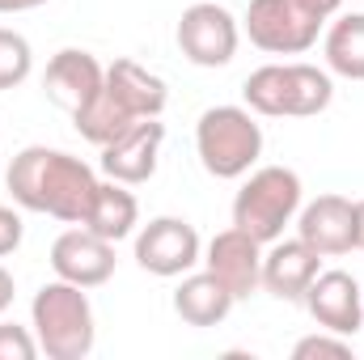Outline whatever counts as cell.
<instances>
[{
	"label": "cell",
	"instance_id": "16",
	"mask_svg": "<svg viewBox=\"0 0 364 360\" xmlns=\"http://www.w3.org/2000/svg\"><path fill=\"white\" fill-rule=\"evenodd\" d=\"M106 93L132 115V119H161L166 102H170V90L157 73L140 68L136 60H114L106 68Z\"/></svg>",
	"mask_w": 364,
	"mask_h": 360
},
{
	"label": "cell",
	"instance_id": "26",
	"mask_svg": "<svg viewBox=\"0 0 364 360\" xmlns=\"http://www.w3.org/2000/svg\"><path fill=\"white\" fill-rule=\"evenodd\" d=\"M13 297H17V284H13V275H9V271L0 268V314L13 305Z\"/></svg>",
	"mask_w": 364,
	"mask_h": 360
},
{
	"label": "cell",
	"instance_id": "27",
	"mask_svg": "<svg viewBox=\"0 0 364 360\" xmlns=\"http://www.w3.org/2000/svg\"><path fill=\"white\" fill-rule=\"evenodd\" d=\"M38 4H47V0H0V13H30Z\"/></svg>",
	"mask_w": 364,
	"mask_h": 360
},
{
	"label": "cell",
	"instance_id": "18",
	"mask_svg": "<svg viewBox=\"0 0 364 360\" xmlns=\"http://www.w3.org/2000/svg\"><path fill=\"white\" fill-rule=\"evenodd\" d=\"M136 225H140V203L127 191V182H97L90 212H85V229L106 238V242H123L136 233Z\"/></svg>",
	"mask_w": 364,
	"mask_h": 360
},
{
	"label": "cell",
	"instance_id": "15",
	"mask_svg": "<svg viewBox=\"0 0 364 360\" xmlns=\"http://www.w3.org/2000/svg\"><path fill=\"white\" fill-rule=\"evenodd\" d=\"M102 85H106V68L93 60L90 51H81V47L55 51L51 64H47V73H43L47 97H51L60 110H68V115H77L90 97H97Z\"/></svg>",
	"mask_w": 364,
	"mask_h": 360
},
{
	"label": "cell",
	"instance_id": "20",
	"mask_svg": "<svg viewBox=\"0 0 364 360\" xmlns=\"http://www.w3.org/2000/svg\"><path fill=\"white\" fill-rule=\"evenodd\" d=\"M73 123H77V132L90 140V144H97V149H106L110 140H119L132 123H140V119H132L110 93H106V85H102V93L97 97H90L77 115H73Z\"/></svg>",
	"mask_w": 364,
	"mask_h": 360
},
{
	"label": "cell",
	"instance_id": "7",
	"mask_svg": "<svg viewBox=\"0 0 364 360\" xmlns=\"http://www.w3.org/2000/svg\"><path fill=\"white\" fill-rule=\"evenodd\" d=\"M322 17L305 13L296 0H250L246 34L267 55H301L318 43Z\"/></svg>",
	"mask_w": 364,
	"mask_h": 360
},
{
	"label": "cell",
	"instance_id": "28",
	"mask_svg": "<svg viewBox=\"0 0 364 360\" xmlns=\"http://www.w3.org/2000/svg\"><path fill=\"white\" fill-rule=\"evenodd\" d=\"M352 212H356V250H364V199L352 203Z\"/></svg>",
	"mask_w": 364,
	"mask_h": 360
},
{
	"label": "cell",
	"instance_id": "19",
	"mask_svg": "<svg viewBox=\"0 0 364 360\" xmlns=\"http://www.w3.org/2000/svg\"><path fill=\"white\" fill-rule=\"evenodd\" d=\"M326 68L335 77L364 81V13H343L326 30Z\"/></svg>",
	"mask_w": 364,
	"mask_h": 360
},
{
	"label": "cell",
	"instance_id": "12",
	"mask_svg": "<svg viewBox=\"0 0 364 360\" xmlns=\"http://www.w3.org/2000/svg\"><path fill=\"white\" fill-rule=\"evenodd\" d=\"M296 238L309 242L322 259L356 250V212H352V199H343V195H318V199L301 203V212H296Z\"/></svg>",
	"mask_w": 364,
	"mask_h": 360
},
{
	"label": "cell",
	"instance_id": "23",
	"mask_svg": "<svg viewBox=\"0 0 364 360\" xmlns=\"http://www.w3.org/2000/svg\"><path fill=\"white\" fill-rule=\"evenodd\" d=\"M34 356H38V339H34V327L0 322V360H34Z\"/></svg>",
	"mask_w": 364,
	"mask_h": 360
},
{
	"label": "cell",
	"instance_id": "13",
	"mask_svg": "<svg viewBox=\"0 0 364 360\" xmlns=\"http://www.w3.org/2000/svg\"><path fill=\"white\" fill-rule=\"evenodd\" d=\"M51 271L68 284H81V288H97L114 275V242L90 233L85 225L68 229L55 238L51 246Z\"/></svg>",
	"mask_w": 364,
	"mask_h": 360
},
{
	"label": "cell",
	"instance_id": "4",
	"mask_svg": "<svg viewBox=\"0 0 364 360\" xmlns=\"http://www.w3.org/2000/svg\"><path fill=\"white\" fill-rule=\"evenodd\" d=\"M195 149L212 179H246L263 157V127L250 106H212L195 123Z\"/></svg>",
	"mask_w": 364,
	"mask_h": 360
},
{
	"label": "cell",
	"instance_id": "17",
	"mask_svg": "<svg viewBox=\"0 0 364 360\" xmlns=\"http://www.w3.org/2000/svg\"><path fill=\"white\" fill-rule=\"evenodd\" d=\"M233 305H237V297H233L208 268L182 275V284L174 288V314H178L186 327H199V331L220 327Z\"/></svg>",
	"mask_w": 364,
	"mask_h": 360
},
{
	"label": "cell",
	"instance_id": "8",
	"mask_svg": "<svg viewBox=\"0 0 364 360\" xmlns=\"http://www.w3.org/2000/svg\"><path fill=\"white\" fill-rule=\"evenodd\" d=\"M136 263L149 275H161V280L186 275L195 263H203V246H199L195 225L182 221V216H157V221H149L136 233Z\"/></svg>",
	"mask_w": 364,
	"mask_h": 360
},
{
	"label": "cell",
	"instance_id": "21",
	"mask_svg": "<svg viewBox=\"0 0 364 360\" xmlns=\"http://www.w3.org/2000/svg\"><path fill=\"white\" fill-rule=\"evenodd\" d=\"M30 73H34L30 38H26V34H17V30H4V26H0V93L17 90Z\"/></svg>",
	"mask_w": 364,
	"mask_h": 360
},
{
	"label": "cell",
	"instance_id": "10",
	"mask_svg": "<svg viewBox=\"0 0 364 360\" xmlns=\"http://www.w3.org/2000/svg\"><path fill=\"white\" fill-rule=\"evenodd\" d=\"M301 305L309 309V318L322 331H335V335L352 339L364 327V292L348 271H318L314 284L305 288Z\"/></svg>",
	"mask_w": 364,
	"mask_h": 360
},
{
	"label": "cell",
	"instance_id": "2",
	"mask_svg": "<svg viewBox=\"0 0 364 360\" xmlns=\"http://www.w3.org/2000/svg\"><path fill=\"white\" fill-rule=\"evenodd\" d=\"M30 327H34L38 352H47L51 360H81L97 344V322H93V305L85 288L68 284L60 275L34 292Z\"/></svg>",
	"mask_w": 364,
	"mask_h": 360
},
{
	"label": "cell",
	"instance_id": "1",
	"mask_svg": "<svg viewBox=\"0 0 364 360\" xmlns=\"http://www.w3.org/2000/svg\"><path fill=\"white\" fill-rule=\"evenodd\" d=\"M9 195L17 208L26 212H47L64 225H85L90 199L97 191V174L90 162L64 153V149H47V144H30L9 162Z\"/></svg>",
	"mask_w": 364,
	"mask_h": 360
},
{
	"label": "cell",
	"instance_id": "11",
	"mask_svg": "<svg viewBox=\"0 0 364 360\" xmlns=\"http://www.w3.org/2000/svg\"><path fill=\"white\" fill-rule=\"evenodd\" d=\"M161 144H166V123H161V119H140V123H132L119 140H110V144L102 149V170H106V179L127 182V186L149 182L157 174Z\"/></svg>",
	"mask_w": 364,
	"mask_h": 360
},
{
	"label": "cell",
	"instance_id": "3",
	"mask_svg": "<svg viewBox=\"0 0 364 360\" xmlns=\"http://www.w3.org/2000/svg\"><path fill=\"white\" fill-rule=\"evenodd\" d=\"M242 97L255 115L267 119H314L331 106L335 81L314 64H263L246 77Z\"/></svg>",
	"mask_w": 364,
	"mask_h": 360
},
{
	"label": "cell",
	"instance_id": "14",
	"mask_svg": "<svg viewBox=\"0 0 364 360\" xmlns=\"http://www.w3.org/2000/svg\"><path fill=\"white\" fill-rule=\"evenodd\" d=\"M322 271V255L301 242V238H275L263 250V288L275 301H305V288L314 284V275Z\"/></svg>",
	"mask_w": 364,
	"mask_h": 360
},
{
	"label": "cell",
	"instance_id": "24",
	"mask_svg": "<svg viewBox=\"0 0 364 360\" xmlns=\"http://www.w3.org/2000/svg\"><path fill=\"white\" fill-rule=\"evenodd\" d=\"M21 233H26L21 216H17L13 208H4V203H0V259H4V255H13V250L21 246Z\"/></svg>",
	"mask_w": 364,
	"mask_h": 360
},
{
	"label": "cell",
	"instance_id": "22",
	"mask_svg": "<svg viewBox=\"0 0 364 360\" xmlns=\"http://www.w3.org/2000/svg\"><path fill=\"white\" fill-rule=\"evenodd\" d=\"M348 356H352V344H348V335H335V331L305 335L292 348V360H348Z\"/></svg>",
	"mask_w": 364,
	"mask_h": 360
},
{
	"label": "cell",
	"instance_id": "9",
	"mask_svg": "<svg viewBox=\"0 0 364 360\" xmlns=\"http://www.w3.org/2000/svg\"><path fill=\"white\" fill-rule=\"evenodd\" d=\"M203 268L212 271L237 301H246L250 292L263 288V242H255L250 233H242L237 225L216 233L203 250Z\"/></svg>",
	"mask_w": 364,
	"mask_h": 360
},
{
	"label": "cell",
	"instance_id": "5",
	"mask_svg": "<svg viewBox=\"0 0 364 360\" xmlns=\"http://www.w3.org/2000/svg\"><path fill=\"white\" fill-rule=\"evenodd\" d=\"M301 174L288 166H263L242 182V191L233 195V225L242 233H250L255 242L272 246L275 238H284V229L296 221L301 212Z\"/></svg>",
	"mask_w": 364,
	"mask_h": 360
},
{
	"label": "cell",
	"instance_id": "6",
	"mask_svg": "<svg viewBox=\"0 0 364 360\" xmlns=\"http://www.w3.org/2000/svg\"><path fill=\"white\" fill-rule=\"evenodd\" d=\"M237 43H242V30H237V17L225 4L199 0L191 9H182L178 47L195 68H225L237 55Z\"/></svg>",
	"mask_w": 364,
	"mask_h": 360
},
{
	"label": "cell",
	"instance_id": "25",
	"mask_svg": "<svg viewBox=\"0 0 364 360\" xmlns=\"http://www.w3.org/2000/svg\"><path fill=\"white\" fill-rule=\"evenodd\" d=\"M296 4H301L305 13H314V17H322V21H326V17H335V13L343 9V0H296Z\"/></svg>",
	"mask_w": 364,
	"mask_h": 360
}]
</instances>
